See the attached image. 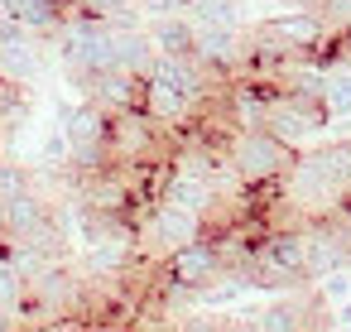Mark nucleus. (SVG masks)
Instances as JSON below:
<instances>
[{"mask_svg": "<svg viewBox=\"0 0 351 332\" xmlns=\"http://www.w3.org/2000/svg\"><path fill=\"white\" fill-rule=\"evenodd\" d=\"M217 274H221V250H217L212 236H197V241H188V246H178V250H169V255L159 260V279L188 289L193 298H197Z\"/></svg>", "mask_w": 351, "mask_h": 332, "instance_id": "nucleus-5", "label": "nucleus"}, {"mask_svg": "<svg viewBox=\"0 0 351 332\" xmlns=\"http://www.w3.org/2000/svg\"><path fill=\"white\" fill-rule=\"evenodd\" d=\"M183 15H188L193 25H221V29H236L241 0H183Z\"/></svg>", "mask_w": 351, "mask_h": 332, "instance_id": "nucleus-16", "label": "nucleus"}, {"mask_svg": "<svg viewBox=\"0 0 351 332\" xmlns=\"http://www.w3.org/2000/svg\"><path fill=\"white\" fill-rule=\"evenodd\" d=\"M53 39H58V54H63V63L73 68L77 82H87V78H97V73L111 68V25L106 20H92V15L73 10L58 25Z\"/></svg>", "mask_w": 351, "mask_h": 332, "instance_id": "nucleus-3", "label": "nucleus"}, {"mask_svg": "<svg viewBox=\"0 0 351 332\" xmlns=\"http://www.w3.org/2000/svg\"><path fill=\"white\" fill-rule=\"evenodd\" d=\"M44 164H58V169L68 164V135H63V130H53V135L44 140Z\"/></svg>", "mask_w": 351, "mask_h": 332, "instance_id": "nucleus-21", "label": "nucleus"}, {"mask_svg": "<svg viewBox=\"0 0 351 332\" xmlns=\"http://www.w3.org/2000/svg\"><path fill=\"white\" fill-rule=\"evenodd\" d=\"M250 322H255V332H322V313H317V303L303 298V294L269 303V308L255 313Z\"/></svg>", "mask_w": 351, "mask_h": 332, "instance_id": "nucleus-10", "label": "nucleus"}, {"mask_svg": "<svg viewBox=\"0 0 351 332\" xmlns=\"http://www.w3.org/2000/svg\"><path fill=\"white\" fill-rule=\"evenodd\" d=\"M322 10H327L337 25H346V29H351V0H322Z\"/></svg>", "mask_w": 351, "mask_h": 332, "instance_id": "nucleus-22", "label": "nucleus"}, {"mask_svg": "<svg viewBox=\"0 0 351 332\" xmlns=\"http://www.w3.org/2000/svg\"><path fill=\"white\" fill-rule=\"evenodd\" d=\"M145 34H149V44H154L159 58H193V20L188 15H164Z\"/></svg>", "mask_w": 351, "mask_h": 332, "instance_id": "nucleus-15", "label": "nucleus"}, {"mask_svg": "<svg viewBox=\"0 0 351 332\" xmlns=\"http://www.w3.org/2000/svg\"><path fill=\"white\" fill-rule=\"evenodd\" d=\"M0 15L20 20L34 39L39 34H58V25L68 20L63 15V0H0Z\"/></svg>", "mask_w": 351, "mask_h": 332, "instance_id": "nucleus-13", "label": "nucleus"}, {"mask_svg": "<svg viewBox=\"0 0 351 332\" xmlns=\"http://www.w3.org/2000/svg\"><path fill=\"white\" fill-rule=\"evenodd\" d=\"M193 63L207 78L231 73L241 63V34L236 29H221V25H193Z\"/></svg>", "mask_w": 351, "mask_h": 332, "instance_id": "nucleus-8", "label": "nucleus"}, {"mask_svg": "<svg viewBox=\"0 0 351 332\" xmlns=\"http://www.w3.org/2000/svg\"><path fill=\"white\" fill-rule=\"evenodd\" d=\"M154 58H159V54H154V44H149V34H145L140 25L111 29V68H121V73H130V78H145Z\"/></svg>", "mask_w": 351, "mask_h": 332, "instance_id": "nucleus-12", "label": "nucleus"}, {"mask_svg": "<svg viewBox=\"0 0 351 332\" xmlns=\"http://www.w3.org/2000/svg\"><path fill=\"white\" fill-rule=\"evenodd\" d=\"M322 126H327L322 102H313V97H289V92H279L274 106H269V116H265V130H269L279 145H289L293 154H298V145H303L308 135H317Z\"/></svg>", "mask_w": 351, "mask_h": 332, "instance_id": "nucleus-6", "label": "nucleus"}, {"mask_svg": "<svg viewBox=\"0 0 351 332\" xmlns=\"http://www.w3.org/2000/svg\"><path fill=\"white\" fill-rule=\"evenodd\" d=\"M34 183H29V174L20 169V164H5L0 159V202H10V198H20V193H29Z\"/></svg>", "mask_w": 351, "mask_h": 332, "instance_id": "nucleus-20", "label": "nucleus"}, {"mask_svg": "<svg viewBox=\"0 0 351 332\" xmlns=\"http://www.w3.org/2000/svg\"><path fill=\"white\" fill-rule=\"evenodd\" d=\"M49 217H53V207L29 188V193L10 198V202H0V236H5V241H29Z\"/></svg>", "mask_w": 351, "mask_h": 332, "instance_id": "nucleus-11", "label": "nucleus"}, {"mask_svg": "<svg viewBox=\"0 0 351 332\" xmlns=\"http://www.w3.org/2000/svg\"><path fill=\"white\" fill-rule=\"evenodd\" d=\"M322 111H327V121L351 116V68H332V73H327V87H322Z\"/></svg>", "mask_w": 351, "mask_h": 332, "instance_id": "nucleus-18", "label": "nucleus"}, {"mask_svg": "<svg viewBox=\"0 0 351 332\" xmlns=\"http://www.w3.org/2000/svg\"><path fill=\"white\" fill-rule=\"evenodd\" d=\"M135 236H140V255H145V260H149V255L164 260L169 250H178V246L207 236V222L193 217V212H178V207H169V202H149V207L135 217Z\"/></svg>", "mask_w": 351, "mask_h": 332, "instance_id": "nucleus-4", "label": "nucleus"}, {"mask_svg": "<svg viewBox=\"0 0 351 332\" xmlns=\"http://www.w3.org/2000/svg\"><path fill=\"white\" fill-rule=\"evenodd\" d=\"M39 68H44V58H39V44H34V34H25V39H10V44H0V82H10V87H25V82H34V78H39Z\"/></svg>", "mask_w": 351, "mask_h": 332, "instance_id": "nucleus-14", "label": "nucleus"}, {"mask_svg": "<svg viewBox=\"0 0 351 332\" xmlns=\"http://www.w3.org/2000/svg\"><path fill=\"white\" fill-rule=\"evenodd\" d=\"M77 15H92V20H106L111 29H125V25H135L140 5L135 0H77Z\"/></svg>", "mask_w": 351, "mask_h": 332, "instance_id": "nucleus-17", "label": "nucleus"}, {"mask_svg": "<svg viewBox=\"0 0 351 332\" xmlns=\"http://www.w3.org/2000/svg\"><path fill=\"white\" fill-rule=\"evenodd\" d=\"M221 159L241 178V188H269V183H284V174L293 169L298 154L289 145H279L269 130H231Z\"/></svg>", "mask_w": 351, "mask_h": 332, "instance_id": "nucleus-1", "label": "nucleus"}, {"mask_svg": "<svg viewBox=\"0 0 351 332\" xmlns=\"http://www.w3.org/2000/svg\"><path fill=\"white\" fill-rule=\"evenodd\" d=\"M20 303H25V284H20V274L5 265V255H0V308H5V313H20Z\"/></svg>", "mask_w": 351, "mask_h": 332, "instance_id": "nucleus-19", "label": "nucleus"}, {"mask_svg": "<svg viewBox=\"0 0 351 332\" xmlns=\"http://www.w3.org/2000/svg\"><path fill=\"white\" fill-rule=\"evenodd\" d=\"M82 87H87V102H92V106H101L106 116L140 111V78H130V73H121V68H106V73L87 78Z\"/></svg>", "mask_w": 351, "mask_h": 332, "instance_id": "nucleus-9", "label": "nucleus"}, {"mask_svg": "<svg viewBox=\"0 0 351 332\" xmlns=\"http://www.w3.org/2000/svg\"><path fill=\"white\" fill-rule=\"evenodd\" d=\"M58 130L68 135V164H73L82 178L111 169V116H106L101 106H92V102L68 106Z\"/></svg>", "mask_w": 351, "mask_h": 332, "instance_id": "nucleus-2", "label": "nucleus"}, {"mask_svg": "<svg viewBox=\"0 0 351 332\" xmlns=\"http://www.w3.org/2000/svg\"><path fill=\"white\" fill-rule=\"evenodd\" d=\"M154 202H169V207H178V212H193V217L212 222V212L221 207V193H217V183H212L207 174H193V169H178V164H173V169L159 174Z\"/></svg>", "mask_w": 351, "mask_h": 332, "instance_id": "nucleus-7", "label": "nucleus"}]
</instances>
